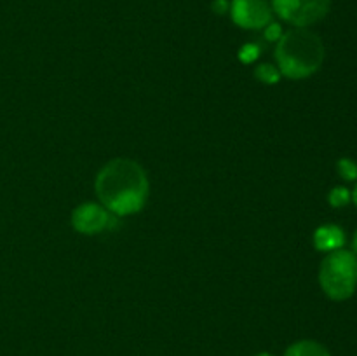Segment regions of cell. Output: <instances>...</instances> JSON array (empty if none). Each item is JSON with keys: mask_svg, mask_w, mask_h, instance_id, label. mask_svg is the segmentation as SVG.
Listing matches in <instances>:
<instances>
[{"mask_svg": "<svg viewBox=\"0 0 357 356\" xmlns=\"http://www.w3.org/2000/svg\"><path fill=\"white\" fill-rule=\"evenodd\" d=\"M257 356H272V355H268V353H260V355H257Z\"/></svg>", "mask_w": 357, "mask_h": 356, "instance_id": "17", "label": "cell"}, {"mask_svg": "<svg viewBox=\"0 0 357 356\" xmlns=\"http://www.w3.org/2000/svg\"><path fill=\"white\" fill-rule=\"evenodd\" d=\"M94 188L101 206L112 215L128 216L142 212L146 205L150 181L142 164L128 157H117L98 171Z\"/></svg>", "mask_w": 357, "mask_h": 356, "instance_id": "1", "label": "cell"}, {"mask_svg": "<svg viewBox=\"0 0 357 356\" xmlns=\"http://www.w3.org/2000/svg\"><path fill=\"white\" fill-rule=\"evenodd\" d=\"M352 248H354V253L357 255V230L354 234V241H352Z\"/></svg>", "mask_w": 357, "mask_h": 356, "instance_id": "15", "label": "cell"}, {"mask_svg": "<svg viewBox=\"0 0 357 356\" xmlns=\"http://www.w3.org/2000/svg\"><path fill=\"white\" fill-rule=\"evenodd\" d=\"M284 356H330V353L316 341H300L289 346Z\"/></svg>", "mask_w": 357, "mask_h": 356, "instance_id": "8", "label": "cell"}, {"mask_svg": "<svg viewBox=\"0 0 357 356\" xmlns=\"http://www.w3.org/2000/svg\"><path fill=\"white\" fill-rule=\"evenodd\" d=\"M115 215H112L105 206L96 202H84L77 206L72 213V225L80 234H98L112 229L115 225Z\"/></svg>", "mask_w": 357, "mask_h": 356, "instance_id": "5", "label": "cell"}, {"mask_svg": "<svg viewBox=\"0 0 357 356\" xmlns=\"http://www.w3.org/2000/svg\"><path fill=\"white\" fill-rule=\"evenodd\" d=\"M260 54V47L255 44H246L243 45V49L239 51V58L243 63H251L258 58Z\"/></svg>", "mask_w": 357, "mask_h": 356, "instance_id": "12", "label": "cell"}, {"mask_svg": "<svg viewBox=\"0 0 357 356\" xmlns=\"http://www.w3.org/2000/svg\"><path fill=\"white\" fill-rule=\"evenodd\" d=\"M319 283L330 299L345 300L357 286V255L349 250L330 251L319 269Z\"/></svg>", "mask_w": 357, "mask_h": 356, "instance_id": "3", "label": "cell"}, {"mask_svg": "<svg viewBox=\"0 0 357 356\" xmlns=\"http://www.w3.org/2000/svg\"><path fill=\"white\" fill-rule=\"evenodd\" d=\"M352 201H354V202H356V206H357V185H356L354 192H352Z\"/></svg>", "mask_w": 357, "mask_h": 356, "instance_id": "16", "label": "cell"}, {"mask_svg": "<svg viewBox=\"0 0 357 356\" xmlns=\"http://www.w3.org/2000/svg\"><path fill=\"white\" fill-rule=\"evenodd\" d=\"M255 77L264 84H278L279 79H281V72L274 65L264 63V65H258L255 68Z\"/></svg>", "mask_w": 357, "mask_h": 356, "instance_id": "9", "label": "cell"}, {"mask_svg": "<svg viewBox=\"0 0 357 356\" xmlns=\"http://www.w3.org/2000/svg\"><path fill=\"white\" fill-rule=\"evenodd\" d=\"M232 21L246 30H261L272 21V7L265 0H232Z\"/></svg>", "mask_w": 357, "mask_h": 356, "instance_id": "6", "label": "cell"}, {"mask_svg": "<svg viewBox=\"0 0 357 356\" xmlns=\"http://www.w3.org/2000/svg\"><path fill=\"white\" fill-rule=\"evenodd\" d=\"M331 0H272V9L279 17L296 28L317 23L328 14Z\"/></svg>", "mask_w": 357, "mask_h": 356, "instance_id": "4", "label": "cell"}, {"mask_svg": "<svg viewBox=\"0 0 357 356\" xmlns=\"http://www.w3.org/2000/svg\"><path fill=\"white\" fill-rule=\"evenodd\" d=\"M275 61L281 75L293 80L307 79L323 65L324 44L314 31L293 28L278 40Z\"/></svg>", "mask_w": 357, "mask_h": 356, "instance_id": "2", "label": "cell"}, {"mask_svg": "<svg viewBox=\"0 0 357 356\" xmlns=\"http://www.w3.org/2000/svg\"><path fill=\"white\" fill-rule=\"evenodd\" d=\"M337 168L338 173H340L342 178H345V180H356L357 178V164L352 159L344 157V159L338 161Z\"/></svg>", "mask_w": 357, "mask_h": 356, "instance_id": "11", "label": "cell"}, {"mask_svg": "<svg viewBox=\"0 0 357 356\" xmlns=\"http://www.w3.org/2000/svg\"><path fill=\"white\" fill-rule=\"evenodd\" d=\"M314 244L319 251L340 250L345 244V234L338 225H323L314 232Z\"/></svg>", "mask_w": 357, "mask_h": 356, "instance_id": "7", "label": "cell"}, {"mask_svg": "<svg viewBox=\"0 0 357 356\" xmlns=\"http://www.w3.org/2000/svg\"><path fill=\"white\" fill-rule=\"evenodd\" d=\"M264 30H265V38H267V40H271V42L279 40V38L282 37L281 27H279V24H275V23H268L267 27L264 28Z\"/></svg>", "mask_w": 357, "mask_h": 356, "instance_id": "13", "label": "cell"}, {"mask_svg": "<svg viewBox=\"0 0 357 356\" xmlns=\"http://www.w3.org/2000/svg\"><path fill=\"white\" fill-rule=\"evenodd\" d=\"M328 199H330L331 206H335V208H342V206H345L349 201H351L352 195L345 187H335L333 191L330 192V195H328Z\"/></svg>", "mask_w": 357, "mask_h": 356, "instance_id": "10", "label": "cell"}, {"mask_svg": "<svg viewBox=\"0 0 357 356\" xmlns=\"http://www.w3.org/2000/svg\"><path fill=\"white\" fill-rule=\"evenodd\" d=\"M213 9H215V13L223 14L225 10L230 9V3L227 2V0H216V2L213 3Z\"/></svg>", "mask_w": 357, "mask_h": 356, "instance_id": "14", "label": "cell"}]
</instances>
